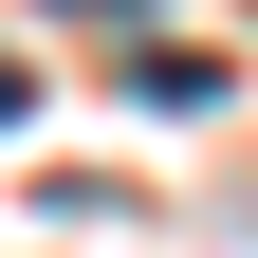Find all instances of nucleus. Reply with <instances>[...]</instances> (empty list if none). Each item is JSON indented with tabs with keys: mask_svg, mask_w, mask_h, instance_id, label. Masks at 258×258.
Instances as JSON below:
<instances>
[{
	"mask_svg": "<svg viewBox=\"0 0 258 258\" xmlns=\"http://www.w3.org/2000/svg\"><path fill=\"white\" fill-rule=\"evenodd\" d=\"M19 92H37V74H19V55H0V129H19Z\"/></svg>",
	"mask_w": 258,
	"mask_h": 258,
	"instance_id": "obj_1",
	"label": "nucleus"
}]
</instances>
